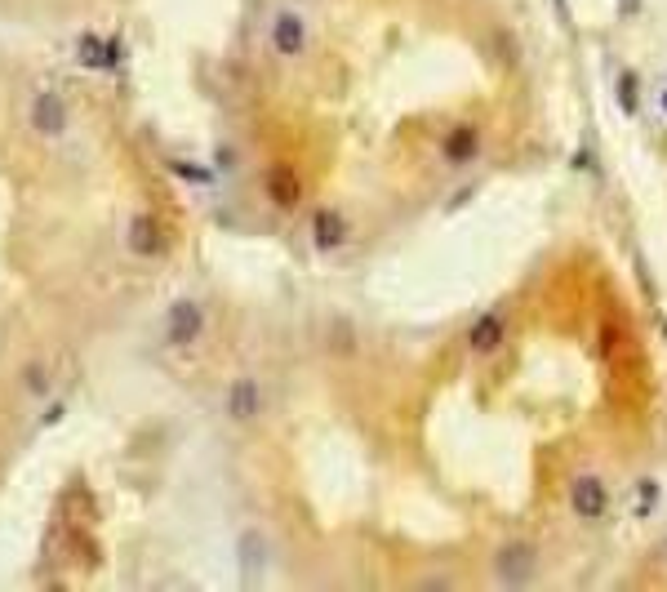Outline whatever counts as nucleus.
Here are the masks:
<instances>
[{
  "instance_id": "1",
  "label": "nucleus",
  "mask_w": 667,
  "mask_h": 592,
  "mask_svg": "<svg viewBox=\"0 0 667 592\" xmlns=\"http://www.w3.org/2000/svg\"><path fill=\"white\" fill-rule=\"evenodd\" d=\"M307 36H312V27L298 9H276L272 23H267V45H272L276 58H298L307 49Z\"/></svg>"
},
{
  "instance_id": "7",
  "label": "nucleus",
  "mask_w": 667,
  "mask_h": 592,
  "mask_svg": "<svg viewBox=\"0 0 667 592\" xmlns=\"http://www.w3.org/2000/svg\"><path fill=\"white\" fill-rule=\"evenodd\" d=\"M312 241H316V250H338V245L347 241V219L338 210H330V205H321V210L312 214Z\"/></svg>"
},
{
  "instance_id": "6",
  "label": "nucleus",
  "mask_w": 667,
  "mask_h": 592,
  "mask_svg": "<svg viewBox=\"0 0 667 592\" xmlns=\"http://www.w3.org/2000/svg\"><path fill=\"white\" fill-rule=\"evenodd\" d=\"M534 566H539V557H534L530 544H512L494 557V570H499L503 584H525V579L534 575Z\"/></svg>"
},
{
  "instance_id": "8",
  "label": "nucleus",
  "mask_w": 667,
  "mask_h": 592,
  "mask_svg": "<svg viewBox=\"0 0 667 592\" xmlns=\"http://www.w3.org/2000/svg\"><path fill=\"white\" fill-rule=\"evenodd\" d=\"M467 343H472L476 357H490V352L503 348V317L499 312H490V317H481L472 325V334H467Z\"/></svg>"
},
{
  "instance_id": "15",
  "label": "nucleus",
  "mask_w": 667,
  "mask_h": 592,
  "mask_svg": "<svg viewBox=\"0 0 667 592\" xmlns=\"http://www.w3.org/2000/svg\"><path fill=\"white\" fill-rule=\"evenodd\" d=\"M659 552H663V561H667V544H663V548H659Z\"/></svg>"
},
{
  "instance_id": "14",
  "label": "nucleus",
  "mask_w": 667,
  "mask_h": 592,
  "mask_svg": "<svg viewBox=\"0 0 667 592\" xmlns=\"http://www.w3.org/2000/svg\"><path fill=\"white\" fill-rule=\"evenodd\" d=\"M63 414H67L63 406H49V410H45V423H58V419H63Z\"/></svg>"
},
{
  "instance_id": "11",
  "label": "nucleus",
  "mask_w": 667,
  "mask_h": 592,
  "mask_svg": "<svg viewBox=\"0 0 667 592\" xmlns=\"http://www.w3.org/2000/svg\"><path fill=\"white\" fill-rule=\"evenodd\" d=\"M81 63H85V67H116V63H121V45L85 36V41H81Z\"/></svg>"
},
{
  "instance_id": "2",
  "label": "nucleus",
  "mask_w": 667,
  "mask_h": 592,
  "mask_svg": "<svg viewBox=\"0 0 667 592\" xmlns=\"http://www.w3.org/2000/svg\"><path fill=\"white\" fill-rule=\"evenodd\" d=\"M570 512L579 521H605V512H610V486H605V477L579 472L570 481Z\"/></svg>"
},
{
  "instance_id": "4",
  "label": "nucleus",
  "mask_w": 667,
  "mask_h": 592,
  "mask_svg": "<svg viewBox=\"0 0 667 592\" xmlns=\"http://www.w3.org/2000/svg\"><path fill=\"white\" fill-rule=\"evenodd\" d=\"M223 410H227V419L232 423H250L263 414V383L258 379H236L232 388H227V397H223Z\"/></svg>"
},
{
  "instance_id": "9",
  "label": "nucleus",
  "mask_w": 667,
  "mask_h": 592,
  "mask_svg": "<svg viewBox=\"0 0 667 592\" xmlns=\"http://www.w3.org/2000/svg\"><path fill=\"white\" fill-rule=\"evenodd\" d=\"M129 250L161 254V228H156V219H147V214H134V219H129Z\"/></svg>"
},
{
  "instance_id": "3",
  "label": "nucleus",
  "mask_w": 667,
  "mask_h": 592,
  "mask_svg": "<svg viewBox=\"0 0 667 592\" xmlns=\"http://www.w3.org/2000/svg\"><path fill=\"white\" fill-rule=\"evenodd\" d=\"M201 330H205V312H201V303L178 299L174 308L165 312V343H169V348H192V343L201 339Z\"/></svg>"
},
{
  "instance_id": "12",
  "label": "nucleus",
  "mask_w": 667,
  "mask_h": 592,
  "mask_svg": "<svg viewBox=\"0 0 667 592\" xmlns=\"http://www.w3.org/2000/svg\"><path fill=\"white\" fill-rule=\"evenodd\" d=\"M476 147H481V134H476V125H463L459 134L445 138V161H450V165H463L467 156H476Z\"/></svg>"
},
{
  "instance_id": "5",
  "label": "nucleus",
  "mask_w": 667,
  "mask_h": 592,
  "mask_svg": "<svg viewBox=\"0 0 667 592\" xmlns=\"http://www.w3.org/2000/svg\"><path fill=\"white\" fill-rule=\"evenodd\" d=\"M32 130L41 134V138H63V130H67V103L58 98L54 90H41L32 98Z\"/></svg>"
},
{
  "instance_id": "13",
  "label": "nucleus",
  "mask_w": 667,
  "mask_h": 592,
  "mask_svg": "<svg viewBox=\"0 0 667 592\" xmlns=\"http://www.w3.org/2000/svg\"><path fill=\"white\" fill-rule=\"evenodd\" d=\"M23 388L32 392V397H45V392H49V374H45V365H27V370H23Z\"/></svg>"
},
{
  "instance_id": "10",
  "label": "nucleus",
  "mask_w": 667,
  "mask_h": 592,
  "mask_svg": "<svg viewBox=\"0 0 667 592\" xmlns=\"http://www.w3.org/2000/svg\"><path fill=\"white\" fill-rule=\"evenodd\" d=\"M267 196H272L276 205H298V196H303V187H298L294 170H285V165H276V170H267Z\"/></svg>"
}]
</instances>
